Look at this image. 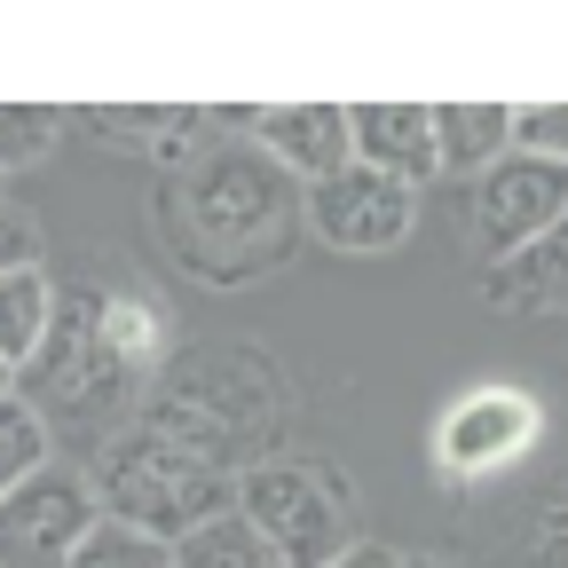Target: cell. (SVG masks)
I'll list each match as a JSON object with an SVG mask.
<instances>
[{
    "label": "cell",
    "mask_w": 568,
    "mask_h": 568,
    "mask_svg": "<svg viewBox=\"0 0 568 568\" xmlns=\"http://www.w3.org/2000/svg\"><path fill=\"white\" fill-rule=\"evenodd\" d=\"M88 489H95V514L119 521V529H142V537H190L197 521L230 514L237 506V474L213 466L205 450H190L166 426H134V435L103 443V458L88 466Z\"/></svg>",
    "instance_id": "1"
},
{
    "label": "cell",
    "mask_w": 568,
    "mask_h": 568,
    "mask_svg": "<svg viewBox=\"0 0 568 568\" xmlns=\"http://www.w3.org/2000/svg\"><path fill=\"white\" fill-rule=\"evenodd\" d=\"M237 514L276 545L284 568H324L355 545V497L324 458H261L237 474Z\"/></svg>",
    "instance_id": "2"
},
{
    "label": "cell",
    "mask_w": 568,
    "mask_h": 568,
    "mask_svg": "<svg viewBox=\"0 0 568 568\" xmlns=\"http://www.w3.org/2000/svg\"><path fill=\"white\" fill-rule=\"evenodd\" d=\"M95 521L103 514H95L88 474L48 458L32 481H17L9 497H0V568H63Z\"/></svg>",
    "instance_id": "3"
},
{
    "label": "cell",
    "mask_w": 568,
    "mask_h": 568,
    "mask_svg": "<svg viewBox=\"0 0 568 568\" xmlns=\"http://www.w3.org/2000/svg\"><path fill=\"white\" fill-rule=\"evenodd\" d=\"M560 213H568V166L506 151L497 166L474 174V222L466 230H474V253L497 268L506 253H521L529 237H545Z\"/></svg>",
    "instance_id": "4"
},
{
    "label": "cell",
    "mask_w": 568,
    "mask_h": 568,
    "mask_svg": "<svg viewBox=\"0 0 568 568\" xmlns=\"http://www.w3.org/2000/svg\"><path fill=\"white\" fill-rule=\"evenodd\" d=\"M308 222H316V237L339 245V253H387V245H403L410 222H418V190L347 159L339 174L308 182Z\"/></svg>",
    "instance_id": "5"
},
{
    "label": "cell",
    "mask_w": 568,
    "mask_h": 568,
    "mask_svg": "<svg viewBox=\"0 0 568 568\" xmlns=\"http://www.w3.org/2000/svg\"><path fill=\"white\" fill-rule=\"evenodd\" d=\"M529 443H537V403L514 395V387L466 395V403L443 418V435H435V450H443L450 474H497V466H514Z\"/></svg>",
    "instance_id": "6"
},
{
    "label": "cell",
    "mask_w": 568,
    "mask_h": 568,
    "mask_svg": "<svg viewBox=\"0 0 568 568\" xmlns=\"http://www.w3.org/2000/svg\"><path fill=\"white\" fill-rule=\"evenodd\" d=\"M245 126L293 182H324L355 159L347 151V103H268V111H245Z\"/></svg>",
    "instance_id": "7"
},
{
    "label": "cell",
    "mask_w": 568,
    "mask_h": 568,
    "mask_svg": "<svg viewBox=\"0 0 568 568\" xmlns=\"http://www.w3.org/2000/svg\"><path fill=\"white\" fill-rule=\"evenodd\" d=\"M347 151L387 182L426 190L435 182V134H426V103H355L347 111Z\"/></svg>",
    "instance_id": "8"
},
{
    "label": "cell",
    "mask_w": 568,
    "mask_h": 568,
    "mask_svg": "<svg viewBox=\"0 0 568 568\" xmlns=\"http://www.w3.org/2000/svg\"><path fill=\"white\" fill-rule=\"evenodd\" d=\"M426 134H435V174H481L514 151V103H426Z\"/></svg>",
    "instance_id": "9"
},
{
    "label": "cell",
    "mask_w": 568,
    "mask_h": 568,
    "mask_svg": "<svg viewBox=\"0 0 568 568\" xmlns=\"http://www.w3.org/2000/svg\"><path fill=\"white\" fill-rule=\"evenodd\" d=\"M489 301L497 308H568V213L489 268Z\"/></svg>",
    "instance_id": "10"
},
{
    "label": "cell",
    "mask_w": 568,
    "mask_h": 568,
    "mask_svg": "<svg viewBox=\"0 0 568 568\" xmlns=\"http://www.w3.org/2000/svg\"><path fill=\"white\" fill-rule=\"evenodd\" d=\"M48 332H55V293H48L40 261L32 268H9V276H0V364L32 372L40 347H48Z\"/></svg>",
    "instance_id": "11"
},
{
    "label": "cell",
    "mask_w": 568,
    "mask_h": 568,
    "mask_svg": "<svg viewBox=\"0 0 568 568\" xmlns=\"http://www.w3.org/2000/svg\"><path fill=\"white\" fill-rule=\"evenodd\" d=\"M174 568H284V560H276V545L230 506V514L197 521L190 537H174Z\"/></svg>",
    "instance_id": "12"
},
{
    "label": "cell",
    "mask_w": 568,
    "mask_h": 568,
    "mask_svg": "<svg viewBox=\"0 0 568 568\" xmlns=\"http://www.w3.org/2000/svg\"><path fill=\"white\" fill-rule=\"evenodd\" d=\"M48 458H55V435H48L40 403H24V395H0V497H9L17 481H32Z\"/></svg>",
    "instance_id": "13"
},
{
    "label": "cell",
    "mask_w": 568,
    "mask_h": 568,
    "mask_svg": "<svg viewBox=\"0 0 568 568\" xmlns=\"http://www.w3.org/2000/svg\"><path fill=\"white\" fill-rule=\"evenodd\" d=\"M63 568H174V545L142 537V529H119V521H95Z\"/></svg>",
    "instance_id": "14"
},
{
    "label": "cell",
    "mask_w": 568,
    "mask_h": 568,
    "mask_svg": "<svg viewBox=\"0 0 568 568\" xmlns=\"http://www.w3.org/2000/svg\"><path fill=\"white\" fill-rule=\"evenodd\" d=\"M55 126H63V111H48V103H0V174L40 166Z\"/></svg>",
    "instance_id": "15"
},
{
    "label": "cell",
    "mask_w": 568,
    "mask_h": 568,
    "mask_svg": "<svg viewBox=\"0 0 568 568\" xmlns=\"http://www.w3.org/2000/svg\"><path fill=\"white\" fill-rule=\"evenodd\" d=\"M514 151L568 166V103H514Z\"/></svg>",
    "instance_id": "16"
},
{
    "label": "cell",
    "mask_w": 568,
    "mask_h": 568,
    "mask_svg": "<svg viewBox=\"0 0 568 568\" xmlns=\"http://www.w3.org/2000/svg\"><path fill=\"white\" fill-rule=\"evenodd\" d=\"M95 134H134V142H182L190 126H197V111H80Z\"/></svg>",
    "instance_id": "17"
},
{
    "label": "cell",
    "mask_w": 568,
    "mask_h": 568,
    "mask_svg": "<svg viewBox=\"0 0 568 568\" xmlns=\"http://www.w3.org/2000/svg\"><path fill=\"white\" fill-rule=\"evenodd\" d=\"M32 261H40V230L24 222L17 205H0V276H9V268H32Z\"/></svg>",
    "instance_id": "18"
},
{
    "label": "cell",
    "mask_w": 568,
    "mask_h": 568,
    "mask_svg": "<svg viewBox=\"0 0 568 568\" xmlns=\"http://www.w3.org/2000/svg\"><path fill=\"white\" fill-rule=\"evenodd\" d=\"M324 568H395V545H379V537H355L339 560H324Z\"/></svg>",
    "instance_id": "19"
},
{
    "label": "cell",
    "mask_w": 568,
    "mask_h": 568,
    "mask_svg": "<svg viewBox=\"0 0 568 568\" xmlns=\"http://www.w3.org/2000/svg\"><path fill=\"white\" fill-rule=\"evenodd\" d=\"M395 568H443V560H426V552H395Z\"/></svg>",
    "instance_id": "20"
},
{
    "label": "cell",
    "mask_w": 568,
    "mask_h": 568,
    "mask_svg": "<svg viewBox=\"0 0 568 568\" xmlns=\"http://www.w3.org/2000/svg\"><path fill=\"white\" fill-rule=\"evenodd\" d=\"M0 395H17V372H9V364H0Z\"/></svg>",
    "instance_id": "21"
}]
</instances>
